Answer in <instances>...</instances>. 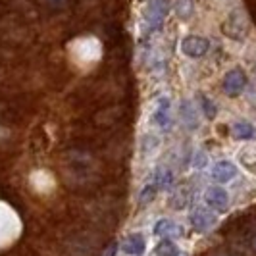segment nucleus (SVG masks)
<instances>
[{"label": "nucleus", "mask_w": 256, "mask_h": 256, "mask_svg": "<svg viewBox=\"0 0 256 256\" xmlns=\"http://www.w3.org/2000/svg\"><path fill=\"white\" fill-rule=\"evenodd\" d=\"M168 12H170V6H168V0H148L144 10H142V22H144V31L146 33H154L158 31L164 20H166Z\"/></svg>", "instance_id": "1"}, {"label": "nucleus", "mask_w": 256, "mask_h": 256, "mask_svg": "<svg viewBox=\"0 0 256 256\" xmlns=\"http://www.w3.org/2000/svg\"><path fill=\"white\" fill-rule=\"evenodd\" d=\"M222 31L226 37L233 38V40H244L248 35V20L241 10H233V12L226 18Z\"/></svg>", "instance_id": "2"}, {"label": "nucleus", "mask_w": 256, "mask_h": 256, "mask_svg": "<svg viewBox=\"0 0 256 256\" xmlns=\"http://www.w3.org/2000/svg\"><path fill=\"white\" fill-rule=\"evenodd\" d=\"M180 48L187 58L196 60V58H202L206 52L210 50V40L200 35H187L181 38Z\"/></svg>", "instance_id": "3"}, {"label": "nucleus", "mask_w": 256, "mask_h": 256, "mask_svg": "<svg viewBox=\"0 0 256 256\" xmlns=\"http://www.w3.org/2000/svg\"><path fill=\"white\" fill-rule=\"evenodd\" d=\"M222 87H224V92L228 96H239L244 90V87H246V76H244V72L241 68H235V70L228 72L226 77H224Z\"/></svg>", "instance_id": "4"}, {"label": "nucleus", "mask_w": 256, "mask_h": 256, "mask_svg": "<svg viewBox=\"0 0 256 256\" xmlns=\"http://www.w3.org/2000/svg\"><path fill=\"white\" fill-rule=\"evenodd\" d=\"M204 200L208 208L212 210H218V212H224L228 204H230V196H228V191L222 189V187H208L204 192Z\"/></svg>", "instance_id": "5"}, {"label": "nucleus", "mask_w": 256, "mask_h": 256, "mask_svg": "<svg viewBox=\"0 0 256 256\" xmlns=\"http://www.w3.org/2000/svg\"><path fill=\"white\" fill-rule=\"evenodd\" d=\"M191 224L196 231L204 233V231H208L210 228L216 226V216H214L212 210H208V208H202V206H200V208H196V210L191 214Z\"/></svg>", "instance_id": "6"}, {"label": "nucleus", "mask_w": 256, "mask_h": 256, "mask_svg": "<svg viewBox=\"0 0 256 256\" xmlns=\"http://www.w3.org/2000/svg\"><path fill=\"white\" fill-rule=\"evenodd\" d=\"M237 176V166L230 160H220L212 168V180L218 183H228Z\"/></svg>", "instance_id": "7"}, {"label": "nucleus", "mask_w": 256, "mask_h": 256, "mask_svg": "<svg viewBox=\"0 0 256 256\" xmlns=\"http://www.w3.org/2000/svg\"><path fill=\"white\" fill-rule=\"evenodd\" d=\"M146 250V241L141 233H133L128 239L122 243V252H126L129 256H142Z\"/></svg>", "instance_id": "8"}, {"label": "nucleus", "mask_w": 256, "mask_h": 256, "mask_svg": "<svg viewBox=\"0 0 256 256\" xmlns=\"http://www.w3.org/2000/svg\"><path fill=\"white\" fill-rule=\"evenodd\" d=\"M170 98L168 96H160L156 102V110L152 114V122L162 129L170 128Z\"/></svg>", "instance_id": "9"}, {"label": "nucleus", "mask_w": 256, "mask_h": 256, "mask_svg": "<svg viewBox=\"0 0 256 256\" xmlns=\"http://www.w3.org/2000/svg\"><path fill=\"white\" fill-rule=\"evenodd\" d=\"M180 114H181V120H183V124L187 126L189 129H196L198 128V118H196V110H194V106H192L191 100H181V106H180Z\"/></svg>", "instance_id": "10"}, {"label": "nucleus", "mask_w": 256, "mask_h": 256, "mask_svg": "<svg viewBox=\"0 0 256 256\" xmlns=\"http://www.w3.org/2000/svg\"><path fill=\"white\" fill-rule=\"evenodd\" d=\"M231 133H233V137L239 139V141H250V139L256 137L254 126L248 124V122H235L233 128H231Z\"/></svg>", "instance_id": "11"}, {"label": "nucleus", "mask_w": 256, "mask_h": 256, "mask_svg": "<svg viewBox=\"0 0 256 256\" xmlns=\"http://www.w3.org/2000/svg\"><path fill=\"white\" fill-rule=\"evenodd\" d=\"M178 226H176V222H172V220L168 218H160L156 224H154V230L152 233L156 237H164V239H172V235H176L178 233Z\"/></svg>", "instance_id": "12"}, {"label": "nucleus", "mask_w": 256, "mask_h": 256, "mask_svg": "<svg viewBox=\"0 0 256 256\" xmlns=\"http://www.w3.org/2000/svg\"><path fill=\"white\" fill-rule=\"evenodd\" d=\"M174 10H176V16L180 20L187 22L189 18H192V14H194V0H176Z\"/></svg>", "instance_id": "13"}, {"label": "nucleus", "mask_w": 256, "mask_h": 256, "mask_svg": "<svg viewBox=\"0 0 256 256\" xmlns=\"http://www.w3.org/2000/svg\"><path fill=\"white\" fill-rule=\"evenodd\" d=\"M172 183H174V174L166 170V168H158L156 172H154V185L158 187V189H168V187H172Z\"/></svg>", "instance_id": "14"}, {"label": "nucleus", "mask_w": 256, "mask_h": 256, "mask_svg": "<svg viewBox=\"0 0 256 256\" xmlns=\"http://www.w3.org/2000/svg\"><path fill=\"white\" fill-rule=\"evenodd\" d=\"M156 256H180V248H178V244L168 237V239L158 243V246H156Z\"/></svg>", "instance_id": "15"}, {"label": "nucleus", "mask_w": 256, "mask_h": 256, "mask_svg": "<svg viewBox=\"0 0 256 256\" xmlns=\"http://www.w3.org/2000/svg\"><path fill=\"white\" fill-rule=\"evenodd\" d=\"M198 102H200V108H202V112H204V116L208 120H214V118H216V112H218V110H216V104L212 102L206 94H202V92L198 94Z\"/></svg>", "instance_id": "16"}, {"label": "nucleus", "mask_w": 256, "mask_h": 256, "mask_svg": "<svg viewBox=\"0 0 256 256\" xmlns=\"http://www.w3.org/2000/svg\"><path fill=\"white\" fill-rule=\"evenodd\" d=\"M241 162L246 170H250L252 174H256V148H248V150H243L241 152Z\"/></svg>", "instance_id": "17"}, {"label": "nucleus", "mask_w": 256, "mask_h": 256, "mask_svg": "<svg viewBox=\"0 0 256 256\" xmlns=\"http://www.w3.org/2000/svg\"><path fill=\"white\" fill-rule=\"evenodd\" d=\"M156 191H158V187L156 185H146L144 189H142L141 192H139V196H137V200H139V204H148V202H152L154 196H156Z\"/></svg>", "instance_id": "18"}, {"label": "nucleus", "mask_w": 256, "mask_h": 256, "mask_svg": "<svg viewBox=\"0 0 256 256\" xmlns=\"http://www.w3.org/2000/svg\"><path fill=\"white\" fill-rule=\"evenodd\" d=\"M206 162H208V156H206L204 150H198L196 156H194V168H204Z\"/></svg>", "instance_id": "19"}, {"label": "nucleus", "mask_w": 256, "mask_h": 256, "mask_svg": "<svg viewBox=\"0 0 256 256\" xmlns=\"http://www.w3.org/2000/svg\"><path fill=\"white\" fill-rule=\"evenodd\" d=\"M116 250H118V244H112L110 248H108V252H104V256H114L116 254Z\"/></svg>", "instance_id": "20"}]
</instances>
